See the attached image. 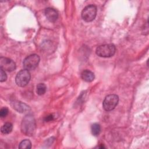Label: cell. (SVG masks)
Returning <instances> with one entry per match:
<instances>
[{"label": "cell", "instance_id": "obj_1", "mask_svg": "<svg viewBox=\"0 0 149 149\" xmlns=\"http://www.w3.org/2000/svg\"><path fill=\"white\" fill-rule=\"evenodd\" d=\"M36 123L34 116L31 115H26L21 123V131L26 136H33L36 131Z\"/></svg>", "mask_w": 149, "mask_h": 149}, {"label": "cell", "instance_id": "obj_2", "mask_svg": "<svg viewBox=\"0 0 149 149\" xmlns=\"http://www.w3.org/2000/svg\"><path fill=\"white\" fill-rule=\"evenodd\" d=\"M116 51L115 46L112 44H103L96 48V54L102 58H109L112 56Z\"/></svg>", "mask_w": 149, "mask_h": 149}, {"label": "cell", "instance_id": "obj_3", "mask_svg": "<svg viewBox=\"0 0 149 149\" xmlns=\"http://www.w3.org/2000/svg\"><path fill=\"white\" fill-rule=\"evenodd\" d=\"M97 7L94 5L86 6L81 12V17L86 22L94 20L97 15Z\"/></svg>", "mask_w": 149, "mask_h": 149}, {"label": "cell", "instance_id": "obj_4", "mask_svg": "<svg viewBox=\"0 0 149 149\" xmlns=\"http://www.w3.org/2000/svg\"><path fill=\"white\" fill-rule=\"evenodd\" d=\"M40 57L37 54H32L27 56L23 62V66L24 69L27 70H32L35 69L39 62Z\"/></svg>", "mask_w": 149, "mask_h": 149}, {"label": "cell", "instance_id": "obj_5", "mask_svg": "<svg viewBox=\"0 0 149 149\" xmlns=\"http://www.w3.org/2000/svg\"><path fill=\"white\" fill-rule=\"evenodd\" d=\"M119 97L116 94H109L107 95L102 103L103 108L106 111L113 110L118 105Z\"/></svg>", "mask_w": 149, "mask_h": 149}, {"label": "cell", "instance_id": "obj_6", "mask_svg": "<svg viewBox=\"0 0 149 149\" xmlns=\"http://www.w3.org/2000/svg\"><path fill=\"white\" fill-rule=\"evenodd\" d=\"M30 78L31 75L29 70L26 69L21 70L16 76V83L19 87H24L29 83Z\"/></svg>", "mask_w": 149, "mask_h": 149}, {"label": "cell", "instance_id": "obj_7", "mask_svg": "<svg viewBox=\"0 0 149 149\" xmlns=\"http://www.w3.org/2000/svg\"><path fill=\"white\" fill-rule=\"evenodd\" d=\"M0 66L5 71L12 72L16 69V64L13 61L12 59L5 58L1 57L0 58Z\"/></svg>", "mask_w": 149, "mask_h": 149}, {"label": "cell", "instance_id": "obj_8", "mask_svg": "<svg viewBox=\"0 0 149 149\" xmlns=\"http://www.w3.org/2000/svg\"><path fill=\"white\" fill-rule=\"evenodd\" d=\"M11 105L15 110L20 113L27 112L30 109V107L21 101H13L11 102Z\"/></svg>", "mask_w": 149, "mask_h": 149}, {"label": "cell", "instance_id": "obj_9", "mask_svg": "<svg viewBox=\"0 0 149 149\" xmlns=\"http://www.w3.org/2000/svg\"><path fill=\"white\" fill-rule=\"evenodd\" d=\"M44 13L47 20L51 22H55L58 17V13L54 8H47L45 9Z\"/></svg>", "mask_w": 149, "mask_h": 149}, {"label": "cell", "instance_id": "obj_10", "mask_svg": "<svg viewBox=\"0 0 149 149\" xmlns=\"http://www.w3.org/2000/svg\"><path fill=\"white\" fill-rule=\"evenodd\" d=\"M81 79L86 82H91L94 80L95 76L93 72L89 70H84L81 73Z\"/></svg>", "mask_w": 149, "mask_h": 149}, {"label": "cell", "instance_id": "obj_11", "mask_svg": "<svg viewBox=\"0 0 149 149\" xmlns=\"http://www.w3.org/2000/svg\"><path fill=\"white\" fill-rule=\"evenodd\" d=\"M13 129V125L10 122H6L1 127V131L3 134H6L10 133Z\"/></svg>", "mask_w": 149, "mask_h": 149}, {"label": "cell", "instance_id": "obj_12", "mask_svg": "<svg viewBox=\"0 0 149 149\" xmlns=\"http://www.w3.org/2000/svg\"><path fill=\"white\" fill-rule=\"evenodd\" d=\"M19 148L22 149H30L31 148V143L29 140H23L19 144Z\"/></svg>", "mask_w": 149, "mask_h": 149}, {"label": "cell", "instance_id": "obj_13", "mask_svg": "<svg viewBox=\"0 0 149 149\" xmlns=\"http://www.w3.org/2000/svg\"><path fill=\"white\" fill-rule=\"evenodd\" d=\"M91 133L92 134L95 136H98L101 132V126L98 123H94L91 125Z\"/></svg>", "mask_w": 149, "mask_h": 149}, {"label": "cell", "instance_id": "obj_14", "mask_svg": "<svg viewBox=\"0 0 149 149\" xmlns=\"http://www.w3.org/2000/svg\"><path fill=\"white\" fill-rule=\"evenodd\" d=\"M47 90V87L45 86V84L44 83H39L37 86V93L40 95H42L43 94H44L46 92Z\"/></svg>", "mask_w": 149, "mask_h": 149}, {"label": "cell", "instance_id": "obj_15", "mask_svg": "<svg viewBox=\"0 0 149 149\" xmlns=\"http://www.w3.org/2000/svg\"><path fill=\"white\" fill-rule=\"evenodd\" d=\"M9 112L8 109L6 107H3L0 110V116L1 118H5L6 116Z\"/></svg>", "mask_w": 149, "mask_h": 149}, {"label": "cell", "instance_id": "obj_16", "mask_svg": "<svg viewBox=\"0 0 149 149\" xmlns=\"http://www.w3.org/2000/svg\"><path fill=\"white\" fill-rule=\"evenodd\" d=\"M6 79H7V75L5 73V71L1 68V79H0L1 82L6 81Z\"/></svg>", "mask_w": 149, "mask_h": 149}, {"label": "cell", "instance_id": "obj_17", "mask_svg": "<svg viewBox=\"0 0 149 149\" xmlns=\"http://www.w3.org/2000/svg\"><path fill=\"white\" fill-rule=\"evenodd\" d=\"M53 119V116L52 115H50L49 116H47L45 118V120L46 121H50L51 120Z\"/></svg>", "mask_w": 149, "mask_h": 149}]
</instances>
